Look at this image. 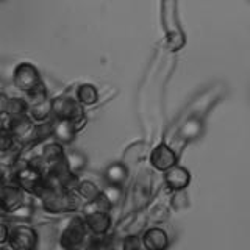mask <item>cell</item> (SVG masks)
<instances>
[{"label":"cell","instance_id":"11","mask_svg":"<svg viewBox=\"0 0 250 250\" xmlns=\"http://www.w3.org/2000/svg\"><path fill=\"white\" fill-rule=\"evenodd\" d=\"M53 136L57 138L60 143H70L75 136V124L72 121L62 119L53 127Z\"/></svg>","mask_w":250,"mask_h":250},{"label":"cell","instance_id":"5","mask_svg":"<svg viewBox=\"0 0 250 250\" xmlns=\"http://www.w3.org/2000/svg\"><path fill=\"white\" fill-rule=\"evenodd\" d=\"M191 182V174L189 170L182 167V166H175L167 169L164 172V185H166L170 191H183L188 188Z\"/></svg>","mask_w":250,"mask_h":250},{"label":"cell","instance_id":"19","mask_svg":"<svg viewBox=\"0 0 250 250\" xmlns=\"http://www.w3.org/2000/svg\"><path fill=\"white\" fill-rule=\"evenodd\" d=\"M0 250H13L10 246H6V247H0Z\"/></svg>","mask_w":250,"mask_h":250},{"label":"cell","instance_id":"20","mask_svg":"<svg viewBox=\"0 0 250 250\" xmlns=\"http://www.w3.org/2000/svg\"><path fill=\"white\" fill-rule=\"evenodd\" d=\"M0 214H2V211H0Z\"/></svg>","mask_w":250,"mask_h":250},{"label":"cell","instance_id":"10","mask_svg":"<svg viewBox=\"0 0 250 250\" xmlns=\"http://www.w3.org/2000/svg\"><path fill=\"white\" fill-rule=\"evenodd\" d=\"M128 177V169L125 164L122 163H113L109 164L105 170V180L108 185H114V186H121Z\"/></svg>","mask_w":250,"mask_h":250},{"label":"cell","instance_id":"6","mask_svg":"<svg viewBox=\"0 0 250 250\" xmlns=\"http://www.w3.org/2000/svg\"><path fill=\"white\" fill-rule=\"evenodd\" d=\"M41 178H42L41 170L30 164V166H25L23 169H21L18 174H16V178H14L16 182L14 183L18 185L22 191L35 192L39 182H41Z\"/></svg>","mask_w":250,"mask_h":250},{"label":"cell","instance_id":"9","mask_svg":"<svg viewBox=\"0 0 250 250\" xmlns=\"http://www.w3.org/2000/svg\"><path fill=\"white\" fill-rule=\"evenodd\" d=\"M16 83L21 89H31L38 83L36 70L28 64H22L16 70Z\"/></svg>","mask_w":250,"mask_h":250},{"label":"cell","instance_id":"1","mask_svg":"<svg viewBox=\"0 0 250 250\" xmlns=\"http://www.w3.org/2000/svg\"><path fill=\"white\" fill-rule=\"evenodd\" d=\"M88 239V227L80 217H75L69 222L61 234V246L66 250H80Z\"/></svg>","mask_w":250,"mask_h":250},{"label":"cell","instance_id":"17","mask_svg":"<svg viewBox=\"0 0 250 250\" xmlns=\"http://www.w3.org/2000/svg\"><path fill=\"white\" fill-rule=\"evenodd\" d=\"M13 147V136L0 131V152H8Z\"/></svg>","mask_w":250,"mask_h":250},{"label":"cell","instance_id":"7","mask_svg":"<svg viewBox=\"0 0 250 250\" xmlns=\"http://www.w3.org/2000/svg\"><path fill=\"white\" fill-rule=\"evenodd\" d=\"M167 244V234L160 227H152V229L146 230L143 238H141V246L146 250H166Z\"/></svg>","mask_w":250,"mask_h":250},{"label":"cell","instance_id":"3","mask_svg":"<svg viewBox=\"0 0 250 250\" xmlns=\"http://www.w3.org/2000/svg\"><path fill=\"white\" fill-rule=\"evenodd\" d=\"M22 205V189L18 185H2L0 186V211L2 214L11 213L13 209Z\"/></svg>","mask_w":250,"mask_h":250},{"label":"cell","instance_id":"8","mask_svg":"<svg viewBox=\"0 0 250 250\" xmlns=\"http://www.w3.org/2000/svg\"><path fill=\"white\" fill-rule=\"evenodd\" d=\"M84 224L94 234L102 236V234H105L109 230V227H111V216H109V213H102V211L86 213Z\"/></svg>","mask_w":250,"mask_h":250},{"label":"cell","instance_id":"16","mask_svg":"<svg viewBox=\"0 0 250 250\" xmlns=\"http://www.w3.org/2000/svg\"><path fill=\"white\" fill-rule=\"evenodd\" d=\"M78 99H80L83 104H94L97 100V91L94 89V86L84 84L78 89Z\"/></svg>","mask_w":250,"mask_h":250},{"label":"cell","instance_id":"18","mask_svg":"<svg viewBox=\"0 0 250 250\" xmlns=\"http://www.w3.org/2000/svg\"><path fill=\"white\" fill-rule=\"evenodd\" d=\"M8 231H10V227L0 222V244H5L8 241Z\"/></svg>","mask_w":250,"mask_h":250},{"label":"cell","instance_id":"14","mask_svg":"<svg viewBox=\"0 0 250 250\" xmlns=\"http://www.w3.org/2000/svg\"><path fill=\"white\" fill-rule=\"evenodd\" d=\"M102 195L111 203V205H117L119 200L122 199V188L121 186H114V185H108V188H105L104 191H100Z\"/></svg>","mask_w":250,"mask_h":250},{"label":"cell","instance_id":"2","mask_svg":"<svg viewBox=\"0 0 250 250\" xmlns=\"http://www.w3.org/2000/svg\"><path fill=\"white\" fill-rule=\"evenodd\" d=\"M8 242L13 250H35L38 246V233L28 225H11Z\"/></svg>","mask_w":250,"mask_h":250},{"label":"cell","instance_id":"13","mask_svg":"<svg viewBox=\"0 0 250 250\" xmlns=\"http://www.w3.org/2000/svg\"><path fill=\"white\" fill-rule=\"evenodd\" d=\"M75 189H77L78 195H80L82 199H84L86 202H92L94 199H97L99 194H100V189L92 182H82V183H78Z\"/></svg>","mask_w":250,"mask_h":250},{"label":"cell","instance_id":"4","mask_svg":"<svg viewBox=\"0 0 250 250\" xmlns=\"http://www.w3.org/2000/svg\"><path fill=\"white\" fill-rule=\"evenodd\" d=\"M150 164L156 170L166 172L167 169L174 167L177 164V153L169 146L160 144L153 148V152L150 155Z\"/></svg>","mask_w":250,"mask_h":250},{"label":"cell","instance_id":"12","mask_svg":"<svg viewBox=\"0 0 250 250\" xmlns=\"http://www.w3.org/2000/svg\"><path fill=\"white\" fill-rule=\"evenodd\" d=\"M64 163H66L67 170L77 175L82 169H84L86 158H84V155L80 152H70V153L64 155Z\"/></svg>","mask_w":250,"mask_h":250},{"label":"cell","instance_id":"15","mask_svg":"<svg viewBox=\"0 0 250 250\" xmlns=\"http://www.w3.org/2000/svg\"><path fill=\"white\" fill-rule=\"evenodd\" d=\"M200 130H202V124L199 121H189L183 125L180 135H182L185 139H194V138L199 136Z\"/></svg>","mask_w":250,"mask_h":250}]
</instances>
